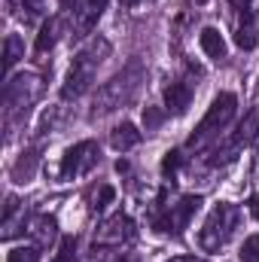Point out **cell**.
I'll list each match as a JSON object with an SVG mask.
<instances>
[{"mask_svg": "<svg viewBox=\"0 0 259 262\" xmlns=\"http://www.w3.org/2000/svg\"><path fill=\"white\" fill-rule=\"evenodd\" d=\"M241 216H244V213H241L238 204L220 201V204L207 213V220H204V226H201V232H198L201 250H207V253L223 250V247L235 238V232L241 229Z\"/></svg>", "mask_w": 259, "mask_h": 262, "instance_id": "3957f363", "label": "cell"}, {"mask_svg": "<svg viewBox=\"0 0 259 262\" xmlns=\"http://www.w3.org/2000/svg\"><path fill=\"white\" fill-rule=\"evenodd\" d=\"M171 262H204V259H195V256H177V259H171Z\"/></svg>", "mask_w": 259, "mask_h": 262, "instance_id": "83f0119b", "label": "cell"}, {"mask_svg": "<svg viewBox=\"0 0 259 262\" xmlns=\"http://www.w3.org/2000/svg\"><path fill=\"white\" fill-rule=\"evenodd\" d=\"M198 43H201V49H204V55L210 58V61H226V55H229V49H226V40H223V34L217 31V28H201V34H198Z\"/></svg>", "mask_w": 259, "mask_h": 262, "instance_id": "5bb4252c", "label": "cell"}, {"mask_svg": "<svg viewBox=\"0 0 259 262\" xmlns=\"http://www.w3.org/2000/svg\"><path fill=\"white\" fill-rule=\"evenodd\" d=\"M140 82H143V67L137 64V61L128 64L125 70H119L110 82H104V85L98 89L92 116H104V113H113V110L125 107L128 101H134V95H137Z\"/></svg>", "mask_w": 259, "mask_h": 262, "instance_id": "5b68a950", "label": "cell"}, {"mask_svg": "<svg viewBox=\"0 0 259 262\" xmlns=\"http://www.w3.org/2000/svg\"><path fill=\"white\" fill-rule=\"evenodd\" d=\"M61 31H64V18H61V15L46 18V21L40 25V34H37L34 55H46V52H52V49H55V43H58V37H61Z\"/></svg>", "mask_w": 259, "mask_h": 262, "instance_id": "4fadbf2b", "label": "cell"}, {"mask_svg": "<svg viewBox=\"0 0 259 262\" xmlns=\"http://www.w3.org/2000/svg\"><path fill=\"white\" fill-rule=\"evenodd\" d=\"M256 43H259L256 12H253V9L235 12V46H238V49H253Z\"/></svg>", "mask_w": 259, "mask_h": 262, "instance_id": "8fae6325", "label": "cell"}, {"mask_svg": "<svg viewBox=\"0 0 259 262\" xmlns=\"http://www.w3.org/2000/svg\"><path fill=\"white\" fill-rule=\"evenodd\" d=\"M25 55V43H21V37H15V34H9L6 40H3V70L9 73L15 61Z\"/></svg>", "mask_w": 259, "mask_h": 262, "instance_id": "ac0fdd59", "label": "cell"}, {"mask_svg": "<svg viewBox=\"0 0 259 262\" xmlns=\"http://www.w3.org/2000/svg\"><path fill=\"white\" fill-rule=\"evenodd\" d=\"M119 3H122L125 9H131V6H137V3H143V0H119Z\"/></svg>", "mask_w": 259, "mask_h": 262, "instance_id": "f1b7e54d", "label": "cell"}, {"mask_svg": "<svg viewBox=\"0 0 259 262\" xmlns=\"http://www.w3.org/2000/svg\"><path fill=\"white\" fill-rule=\"evenodd\" d=\"M110 143H113V149L128 152V149H134L140 143V131L134 128L131 122H122V125H116V128L110 131Z\"/></svg>", "mask_w": 259, "mask_h": 262, "instance_id": "2e32d148", "label": "cell"}, {"mask_svg": "<svg viewBox=\"0 0 259 262\" xmlns=\"http://www.w3.org/2000/svg\"><path fill=\"white\" fill-rule=\"evenodd\" d=\"M31 238H34V244L43 250V247H49L52 241H55V235H58V223H55V216H49V213H37V216H31L28 220V229H25Z\"/></svg>", "mask_w": 259, "mask_h": 262, "instance_id": "7c38bea8", "label": "cell"}, {"mask_svg": "<svg viewBox=\"0 0 259 262\" xmlns=\"http://www.w3.org/2000/svg\"><path fill=\"white\" fill-rule=\"evenodd\" d=\"M250 213H253V216L259 220V192H256L253 198H250Z\"/></svg>", "mask_w": 259, "mask_h": 262, "instance_id": "4316f807", "label": "cell"}, {"mask_svg": "<svg viewBox=\"0 0 259 262\" xmlns=\"http://www.w3.org/2000/svg\"><path fill=\"white\" fill-rule=\"evenodd\" d=\"M98 165H101V146L95 140H79V143H73L64 156H61L58 177L61 180H76V177L92 174Z\"/></svg>", "mask_w": 259, "mask_h": 262, "instance_id": "30bf717a", "label": "cell"}, {"mask_svg": "<svg viewBox=\"0 0 259 262\" xmlns=\"http://www.w3.org/2000/svg\"><path fill=\"white\" fill-rule=\"evenodd\" d=\"M73 253H76V235H64L61 247H58V256L52 262H73Z\"/></svg>", "mask_w": 259, "mask_h": 262, "instance_id": "7402d4cb", "label": "cell"}, {"mask_svg": "<svg viewBox=\"0 0 259 262\" xmlns=\"http://www.w3.org/2000/svg\"><path fill=\"white\" fill-rule=\"evenodd\" d=\"M6 262H40V247H37V244H28V247H15V250H9Z\"/></svg>", "mask_w": 259, "mask_h": 262, "instance_id": "44dd1931", "label": "cell"}, {"mask_svg": "<svg viewBox=\"0 0 259 262\" xmlns=\"http://www.w3.org/2000/svg\"><path fill=\"white\" fill-rule=\"evenodd\" d=\"M198 207H201V195H171L168 189H162L146 210L149 229L165 238H180L189 229Z\"/></svg>", "mask_w": 259, "mask_h": 262, "instance_id": "6da1fadb", "label": "cell"}, {"mask_svg": "<svg viewBox=\"0 0 259 262\" xmlns=\"http://www.w3.org/2000/svg\"><path fill=\"white\" fill-rule=\"evenodd\" d=\"M34 171H37V152H21L18 162L12 165V180L15 183H31Z\"/></svg>", "mask_w": 259, "mask_h": 262, "instance_id": "e0dca14e", "label": "cell"}, {"mask_svg": "<svg viewBox=\"0 0 259 262\" xmlns=\"http://www.w3.org/2000/svg\"><path fill=\"white\" fill-rule=\"evenodd\" d=\"M235 110H238V98H235L232 92H220V95L213 98V104L207 107L204 119H201V122L195 125V131L189 134L186 149H189V152H198V149H204L207 143H213V140L220 137V131L229 128V122L235 119Z\"/></svg>", "mask_w": 259, "mask_h": 262, "instance_id": "277c9868", "label": "cell"}, {"mask_svg": "<svg viewBox=\"0 0 259 262\" xmlns=\"http://www.w3.org/2000/svg\"><path fill=\"white\" fill-rule=\"evenodd\" d=\"M107 55H110V40H104V37L89 40V43L73 55V61H70V70H67L64 85H61V98H64V101L82 98V95L92 89V82H95V76H98V67L107 61Z\"/></svg>", "mask_w": 259, "mask_h": 262, "instance_id": "7a4b0ae2", "label": "cell"}, {"mask_svg": "<svg viewBox=\"0 0 259 262\" xmlns=\"http://www.w3.org/2000/svg\"><path fill=\"white\" fill-rule=\"evenodd\" d=\"M40 92H43V82L34 73H21V76H15V79L6 82L3 107H6V128H9V134L28 119L31 104L40 98Z\"/></svg>", "mask_w": 259, "mask_h": 262, "instance_id": "8992f818", "label": "cell"}, {"mask_svg": "<svg viewBox=\"0 0 259 262\" xmlns=\"http://www.w3.org/2000/svg\"><path fill=\"white\" fill-rule=\"evenodd\" d=\"M134 238H137L134 220H131L128 213H113L110 220H104V223L95 229L89 253H92L95 259H98V256H107V253H116V250L128 247Z\"/></svg>", "mask_w": 259, "mask_h": 262, "instance_id": "52a82bcc", "label": "cell"}, {"mask_svg": "<svg viewBox=\"0 0 259 262\" xmlns=\"http://www.w3.org/2000/svg\"><path fill=\"white\" fill-rule=\"evenodd\" d=\"M229 3H232V9H235V12H244V9H250V3H253V0H229Z\"/></svg>", "mask_w": 259, "mask_h": 262, "instance_id": "d4e9b609", "label": "cell"}, {"mask_svg": "<svg viewBox=\"0 0 259 262\" xmlns=\"http://www.w3.org/2000/svg\"><path fill=\"white\" fill-rule=\"evenodd\" d=\"M241 262H259V235H250L247 241H244V247H241Z\"/></svg>", "mask_w": 259, "mask_h": 262, "instance_id": "cb8c5ba5", "label": "cell"}, {"mask_svg": "<svg viewBox=\"0 0 259 262\" xmlns=\"http://www.w3.org/2000/svg\"><path fill=\"white\" fill-rule=\"evenodd\" d=\"M256 25H259V12H256Z\"/></svg>", "mask_w": 259, "mask_h": 262, "instance_id": "f546056e", "label": "cell"}, {"mask_svg": "<svg viewBox=\"0 0 259 262\" xmlns=\"http://www.w3.org/2000/svg\"><path fill=\"white\" fill-rule=\"evenodd\" d=\"M110 262H140V259H137L134 253H116V256H113Z\"/></svg>", "mask_w": 259, "mask_h": 262, "instance_id": "484cf974", "label": "cell"}, {"mask_svg": "<svg viewBox=\"0 0 259 262\" xmlns=\"http://www.w3.org/2000/svg\"><path fill=\"white\" fill-rule=\"evenodd\" d=\"M113 198H116V189H113L110 183H101V186L92 192V204H89V210L98 213V210H104L107 204H113Z\"/></svg>", "mask_w": 259, "mask_h": 262, "instance_id": "ffe728a7", "label": "cell"}, {"mask_svg": "<svg viewBox=\"0 0 259 262\" xmlns=\"http://www.w3.org/2000/svg\"><path fill=\"white\" fill-rule=\"evenodd\" d=\"M198 82H201V67L186 61L183 70L165 85V113H174V116H183L189 107H192V98L198 92Z\"/></svg>", "mask_w": 259, "mask_h": 262, "instance_id": "ba28073f", "label": "cell"}, {"mask_svg": "<svg viewBox=\"0 0 259 262\" xmlns=\"http://www.w3.org/2000/svg\"><path fill=\"white\" fill-rule=\"evenodd\" d=\"M6 6H9V12H12L18 21H25V25H34V21L43 15V9H46V0H6Z\"/></svg>", "mask_w": 259, "mask_h": 262, "instance_id": "9a60e30c", "label": "cell"}, {"mask_svg": "<svg viewBox=\"0 0 259 262\" xmlns=\"http://www.w3.org/2000/svg\"><path fill=\"white\" fill-rule=\"evenodd\" d=\"M168 116H171V113H159L156 107H146V110H143V125H146V131H159Z\"/></svg>", "mask_w": 259, "mask_h": 262, "instance_id": "603a6c76", "label": "cell"}, {"mask_svg": "<svg viewBox=\"0 0 259 262\" xmlns=\"http://www.w3.org/2000/svg\"><path fill=\"white\" fill-rule=\"evenodd\" d=\"M107 9V0H67L64 9H61V18H64V28L73 40H82L95 31V25L101 21Z\"/></svg>", "mask_w": 259, "mask_h": 262, "instance_id": "9c48e42d", "label": "cell"}, {"mask_svg": "<svg viewBox=\"0 0 259 262\" xmlns=\"http://www.w3.org/2000/svg\"><path fill=\"white\" fill-rule=\"evenodd\" d=\"M180 165H183V149H168L165 159H162V180H165V183H174Z\"/></svg>", "mask_w": 259, "mask_h": 262, "instance_id": "d6986e66", "label": "cell"}]
</instances>
